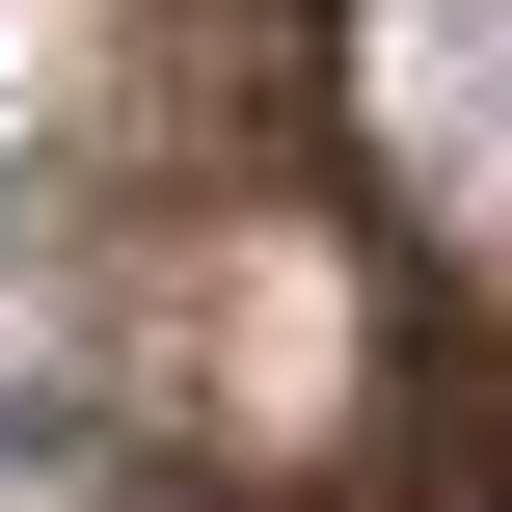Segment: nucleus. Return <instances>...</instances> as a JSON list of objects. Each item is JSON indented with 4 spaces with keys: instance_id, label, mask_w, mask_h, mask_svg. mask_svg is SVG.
<instances>
[{
    "instance_id": "1",
    "label": "nucleus",
    "mask_w": 512,
    "mask_h": 512,
    "mask_svg": "<svg viewBox=\"0 0 512 512\" xmlns=\"http://www.w3.org/2000/svg\"><path fill=\"white\" fill-rule=\"evenodd\" d=\"M378 162L512 243V0H405V27H378Z\"/></svg>"
}]
</instances>
